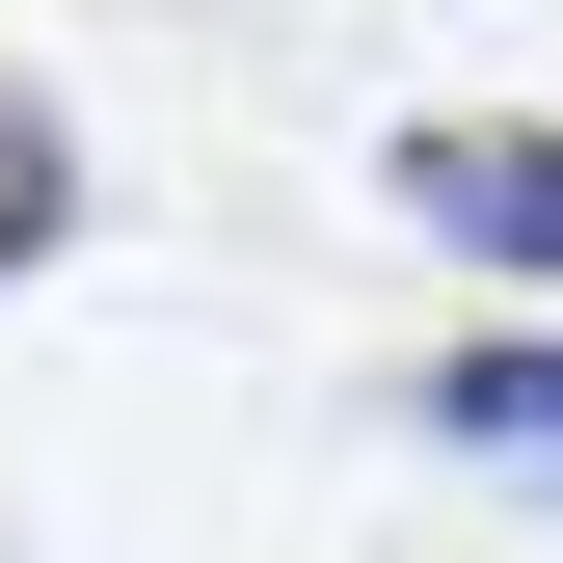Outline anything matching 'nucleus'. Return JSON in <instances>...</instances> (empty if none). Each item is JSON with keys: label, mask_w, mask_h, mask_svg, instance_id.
<instances>
[{"label": "nucleus", "mask_w": 563, "mask_h": 563, "mask_svg": "<svg viewBox=\"0 0 563 563\" xmlns=\"http://www.w3.org/2000/svg\"><path fill=\"white\" fill-rule=\"evenodd\" d=\"M402 216H430L456 268H510V296H563V134L537 108H430L402 134Z\"/></svg>", "instance_id": "nucleus-1"}, {"label": "nucleus", "mask_w": 563, "mask_h": 563, "mask_svg": "<svg viewBox=\"0 0 563 563\" xmlns=\"http://www.w3.org/2000/svg\"><path fill=\"white\" fill-rule=\"evenodd\" d=\"M430 430H456V456H563V322L456 349V376H430Z\"/></svg>", "instance_id": "nucleus-2"}, {"label": "nucleus", "mask_w": 563, "mask_h": 563, "mask_svg": "<svg viewBox=\"0 0 563 563\" xmlns=\"http://www.w3.org/2000/svg\"><path fill=\"white\" fill-rule=\"evenodd\" d=\"M54 216H81V134H54L27 81H0V268H54Z\"/></svg>", "instance_id": "nucleus-3"}]
</instances>
